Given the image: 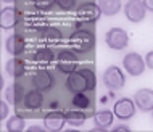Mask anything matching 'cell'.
<instances>
[{
    "mask_svg": "<svg viewBox=\"0 0 153 132\" xmlns=\"http://www.w3.org/2000/svg\"><path fill=\"white\" fill-rule=\"evenodd\" d=\"M145 65H147L150 69H153V52H148V53H147V56H145Z\"/></svg>",
    "mask_w": 153,
    "mask_h": 132,
    "instance_id": "cell-27",
    "label": "cell"
},
{
    "mask_svg": "<svg viewBox=\"0 0 153 132\" xmlns=\"http://www.w3.org/2000/svg\"><path fill=\"white\" fill-rule=\"evenodd\" d=\"M44 129H45V126H44V127H42V126H31L27 131H29V132H42Z\"/></svg>",
    "mask_w": 153,
    "mask_h": 132,
    "instance_id": "cell-29",
    "label": "cell"
},
{
    "mask_svg": "<svg viewBox=\"0 0 153 132\" xmlns=\"http://www.w3.org/2000/svg\"><path fill=\"white\" fill-rule=\"evenodd\" d=\"M103 84H105L110 90L123 89L124 84H126L124 73L118 68V66H110V68H106V71L103 73Z\"/></svg>",
    "mask_w": 153,
    "mask_h": 132,
    "instance_id": "cell-6",
    "label": "cell"
},
{
    "mask_svg": "<svg viewBox=\"0 0 153 132\" xmlns=\"http://www.w3.org/2000/svg\"><path fill=\"white\" fill-rule=\"evenodd\" d=\"M19 13L15 7H7L0 11V27L2 29H11L18 24Z\"/></svg>",
    "mask_w": 153,
    "mask_h": 132,
    "instance_id": "cell-13",
    "label": "cell"
},
{
    "mask_svg": "<svg viewBox=\"0 0 153 132\" xmlns=\"http://www.w3.org/2000/svg\"><path fill=\"white\" fill-rule=\"evenodd\" d=\"M66 113L61 111H50L44 118V126L47 131H61L66 124Z\"/></svg>",
    "mask_w": 153,
    "mask_h": 132,
    "instance_id": "cell-12",
    "label": "cell"
},
{
    "mask_svg": "<svg viewBox=\"0 0 153 132\" xmlns=\"http://www.w3.org/2000/svg\"><path fill=\"white\" fill-rule=\"evenodd\" d=\"M145 13H147V8L140 0H129L124 7V15L131 23H140L145 18Z\"/></svg>",
    "mask_w": 153,
    "mask_h": 132,
    "instance_id": "cell-8",
    "label": "cell"
},
{
    "mask_svg": "<svg viewBox=\"0 0 153 132\" xmlns=\"http://www.w3.org/2000/svg\"><path fill=\"white\" fill-rule=\"evenodd\" d=\"M69 47L76 53H89L95 47V36L90 29H76L69 36Z\"/></svg>",
    "mask_w": 153,
    "mask_h": 132,
    "instance_id": "cell-2",
    "label": "cell"
},
{
    "mask_svg": "<svg viewBox=\"0 0 153 132\" xmlns=\"http://www.w3.org/2000/svg\"><path fill=\"white\" fill-rule=\"evenodd\" d=\"M135 106L147 113V111H153V90L152 89H140L134 95Z\"/></svg>",
    "mask_w": 153,
    "mask_h": 132,
    "instance_id": "cell-11",
    "label": "cell"
},
{
    "mask_svg": "<svg viewBox=\"0 0 153 132\" xmlns=\"http://www.w3.org/2000/svg\"><path fill=\"white\" fill-rule=\"evenodd\" d=\"M8 114V105L7 102H0V119H5Z\"/></svg>",
    "mask_w": 153,
    "mask_h": 132,
    "instance_id": "cell-26",
    "label": "cell"
},
{
    "mask_svg": "<svg viewBox=\"0 0 153 132\" xmlns=\"http://www.w3.org/2000/svg\"><path fill=\"white\" fill-rule=\"evenodd\" d=\"M85 113L82 110L79 108H76V110H69L68 113H66V121H68V124L69 126H73V127H79L82 126L85 122Z\"/></svg>",
    "mask_w": 153,
    "mask_h": 132,
    "instance_id": "cell-22",
    "label": "cell"
},
{
    "mask_svg": "<svg viewBox=\"0 0 153 132\" xmlns=\"http://www.w3.org/2000/svg\"><path fill=\"white\" fill-rule=\"evenodd\" d=\"M37 37H39L40 40H44V42H58L61 40V34L60 29H56V27H52V26H47V27H42V29L37 31Z\"/></svg>",
    "mask_w": 153,
    "mask_h": 132,
    "instance_id": "cell-19",
    "label": "cell"
},
{
    "mask_svg": "<svg viewBox=\"0 0 153 132\" xmlns=\"http://www.w3.org/2000/svg\"><path fill=\"white\" fill-rule=\"evenodd\" d=\"M55 5L63 11H71L76 8V0H55Z\"/></svg>",
    "mask_w": 153,
    "mask_h": 132,
    "instance_id": "cell-25",
    "label": "cell"
},
{
    "mask_svg": "<svg viewBox=\"0 0 153 132\" xmlns=\"http://www.w3.org/2000/svg\"><path fill=\"white\" fill-rule=\"evenodd\" d=\"M2 2H5V3H13L15 0H2Z\"/></svg>",
    "mask_w": 153,
    "mask_h": 132,
    "instance_id": "cell-31",
    "label": "cell"
},
{
    "mask_svg": "<svg viewBox=\"0 0 153 132\" xmlns=\"http://www.w3.org/2000/svg\"><path fill=\"white\" fill-rule=\"evenodd\" d=\"M79 60H77V53L73 50H60L56 55V68L60 73L63 74H71L73 71H76Z\"/></svg>",
    "mask_w": 153,
    "mask_h": 132,
    "instance_id": "cell-3",
    "label": "cell"
},
{
    "mask_svg": "<svg viewBox=\"0 0 153 132\" xmlns=\"http://www.w3.org/2000/svg\"><path fill=\"white\" fill-rule=\"evenodd\" d=\"M114 131H124V132H129V131H131V127L127 126V124H118V126H114Z\"/></svg>",
    "mask_w": 153,
    "mask_h": 132,
    "instance_id": "cell-28",
    "label": "cell"
},
{
    "mask_svg": "<svg viewBox=\"0 0 153 132\" xmlns=\"http://www.w3.org/2000/svg\"><path fill=\"white\" fill-rule=\"evenodd\" d=\"M113 113L118 119H131L135 114V102L131 100V98H119V100L114 103Z\"/></svg>",
    "mask_w": 153,
    "mask_h": 132,
    "instance_id": "cell-9",
    "label": "cell"
},
{
    "mask_svg": "<svg viewBox=\"0 0 153 132\" xmlns=\"http://www.w3.org/2000/svg\"><path fill=\"white\" fill-rule=\"evenodd\" d=\"M55 52L52 50V48L48 47H44V48H39V50H36L32 53V61H36V63H52L53 60H55Z\"/></svg>",
    "mask_w": 153,
    "mask_h": 132,
    "instance_id": "cell-21",
    "label": "cell"
},
{
    "mask_svg": "<svg viewBox=\"0 0 153 132\" xmlns=\"http://www.w3.org/2000/svg\"><path fill=\"white\" fill-rule=\"evenodd\" d=\"M71 103H73V106H76V108H79V110H87L92 106V100H90V97L85 92L74 93Z\"/></svg>",
    "mask_w": 153,
    "mask_h": 132,
    "instance_id": "cell-23",
    "label": "cell"
},
{
    "mask_svg": "<svg viewBox=\"0 0 153 132\" xmlns=\"http://www.w3.org/2000/svg\"><path fill=\"white\" fill-rule=\"evenodd\" d=\"M5 47H7V52L13 56H18L26 50V40L21 34H13L7 39L5 42Z\"/></svg>",
    "mask_w": 153,
    "mask_h": 132,
    "instance_id": "cell-14",
    "label": "cell"
},
{
    "mask_svg": "<svg viewBox=\"0 0 153 132\" xmlns=\"http://www.w3.org/2000/svg\"><path fill=\"white\" fill-rule=\"evenodd\" d=\"M113 118L114 113L110 110H102L98 113L94 114V122H95V129L94 131H105L113 124Z\"/></svg>",
    "mask_w": 153,
    "mask_h": 132,
    "instance_id": "cell-16",
    "label": "cell"
},
{
    "mask_svg": "<svg viewBox=\"0 0 153 132\" xmlns=\"http://www.w3.org/2000/svg\"><path fill=\"white\" fill-rule=\"evenodd\" d=\"M53 74L50 71H47V69H40V71H37L34 76H32V85H34V89L40 90V92H45V90H50L53 87Z\"/></svg>",
    "mask_w": 153,
    "mask_h": 132,
    "instance_id": "cell-10",
    "label": "cell"
},
{
    "mask_svg": "<svg viewBox=\"0 0 153 132\" xmlns=\"http://www.w3.org/2000/svg\"><path fill=\"white\" fill-rule=\"evenodd\" d=\"M76 15H77V19H79V24H94L100 18L102 11L98 8L97 3H92V2H85V3H81L76 10Z\"/></svg>",
    "mask_w": 153,
    "mask_h": 132,
    "instance_id": "cell-4",
    "label": "cell"
},
{
    "mask_svg": "<svg viewBox=\"0 0 153 132\" xmlns=\"http://www.w3.org/2000/svg\"><path fill=\"white\" fill-rule=\"evenodd\" d=\"M23 105L27 110H40L44 105V93L37 89L29 90L23 98Z\"/></svg>",
    "mask_w": 153,
    "mask_h": 132,
    "instance_id": "cell-15",
    "label": "cell"
},
{
    "mask_svg": "<svg viewBox=\"0 0 153 132\" xmlns=\"http://www.w3.org/2000/svg\"><path fill=\"white\" fill-rule=\"evenodd\" d=\"M7 131L8 132H21L24 131V119L19 116H11L7 122Z\"/></svg>",
    "mask_w": 153,
    "mask_h": 132,
    "instance_id": "cell-24",
    "label": "cell"
},
{
    "mask_svg": "<svg viewBox=\"0 0 153 132\" xmlns=\"http://www.w3.org/2000/svg\"><path fill=\"white\" fill-rule=\"evenodd\" d=\"M98 8L102 15L105 16H114L121 10V0H98Z\"/></svg>",
    "mask_w": 153,
    "mask_h": 132,
    "instance_id": "cell-18",
    "label": "cell"
},
{
    "mask_svg": "<svg viewBox=\"0 0 153 132\" xmlns=\"http://www.w3.org/2000/svg\"><path fill=\"white\" fill-rule=\"evenodd\" d=\"M95 85H97V77H95V73L89 68L76 69L71 74H68V79H66V89L71 93L92 92Z\"/></svg>",
    "mask_w": 153,
    "mask_h": 132,
    "instance_id": "cell-1",
    "label": "cell"
},
{
    "mask_svg": "<svg viewBox=\"0 0 153 132\" xmlns=\"http://www.w3.org/2000/svg\"><path fill=\"white\" fill-rule=\"evenodd\" d=\"M105 42L111 50H124L127 47V44H129V36L121 27H113V29L106 32Z\"/></svg>",
    "mask_w": 153,
    "mask_h": 132,
    "instance_id": "cell-5",
    "label": "cell"
},
{
    "mask_svg": "<svg viewBox=\"0 0 153 132\" xmlns=\"http://www.w3.org/2000/svg\"><path fill=\"white\" fill-rule=\"evenodd\" d=\"M5 98H7L8 103H11V105H18L19 102H23V98H24V89H23V85L18 84V82H15V84L10 85V87H7Z\"/></svg>",
    "mask_w": 153,
    "mask_h": 132,
    "instance_id": "cell-17",
    "label": "cell"
},
{
    "mask_svg": "<svg viewBox=\"0 0 153 132\" xmlns=\"http://www.w3.org/2000/svg\"><path fill=\"white\" fill-rule=\"evenodd\" d=\"M123 66L127 71V74H131V76H140L145 71V60L139 53L131 52L123 58Z\"/></svg>",
    "mask_w": 153,
    "mask_h": 132,
    "instance_id": "cell-7",
    "label": "cell"
},
{
    "mask_svg": "<svg viewBox=\"0 0 153 132\" xmlns=\"http://www.w3.org/2000/svg\"><path fill=\"white\" fill-rule=\"evenodd\" d=\"M7 73L11 77H21L26 73V65L21 58H11L7 63Z\"/></svg>",
    "mask_w": 153,
    "mask_h": 132,
    "instance_id": "cell-20",
    "label": "cell"
},
{
    "mask_svg": "<svg viewBox=\"0 0 153 132\" xmlns=\"http://www.w3.org/2000/svg\"><path fill=\"white\" fill-rule=\"evenodd\" d=\"M142 2H143V5H145L147 10L153 11V0H142Z\"/></svg>",
    "mask_w": 153,
    "mask_h": 132,
    "instance_id": "cell-30",
    "label": "cell"
}]
</instances>
